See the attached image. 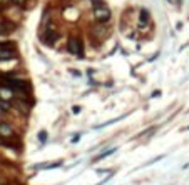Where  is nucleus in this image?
Segmentation results:
<instances>
[{
  "label": "nucleus",
  "instance_id": "obj_1",
  "mask_svg": "<svg viewBox=\"0 0 189 185\" xmlns=\"http://www.w3.org/2000/svg\"><path fill=\"white\" fill-rule=\"evenodd\" d=\"M92 17H94L97 22L104 23V22H107V20L110 19V9H109L107 5L99 3L97 7H94V9H92Z\"/></svg>",
  "mask_w": 189,
  "mask_h": 185
},
{
  "label": "nucleus",
  "instance_id": "obj_2",
  "mask_svg": "<svg viewBox=\"0 0 189 185\" xmlns=\"http://www.w3.org/2000/svg\"><path fill=\"white\" fill-rule=\"evenodd\" d=\"M67 50L72 53V55H76V57H82V55H84L80 38L76 37V35H72V37L69 38V42H67Z\"/></svg>",
  "mask_w": 189,
  "mask_h": 185
},
{
  "label": "nucleus",
  "instance_id": "obj_3",
  "mask_svg": "<svg viewBox=\"0 0 189 185\" xmlns=\"http://www.w3.org/2000/svg\"><path fill=\"white\" fill-rule=\"evenodd\" d=\"M57 38H59V34L54 30H44L40 34V40L44 42L45 45H54L57 42Z\"/></svg>",
  "mask_w": 189,
  "mask_h": 185
},
{
  "label": "nucleus",
  "instance_id": "obj_4",
  "mask_svg": "<svg viewBox=\"0 0 189 185\" xmlns=\"http://www.w3.org/2000/svg\"><path fill=\"white\" fill-rule=\"evenodd\" d=\"M13 132H12V127L9 125V123H5V122H0V135L2 137H10Z\"/></svg>",
  "mask_w": 189,
  "mask_h": 185
},
{
  "label": "nucleus",
  "instance_id": "obj_5",
  "mask_svg": "<svg viewBox=\"0 0 189 185\" xmlns=\"http://www.w3.org/2000/svg\"><path fill=\"white\" fill-rule=\"evenodd\" d=\"M139 22H141V27H146V25H147V22H149V13H147V10H146V9L141 10V19H139Z\"/></svg>",
  "mask_w": 189,
  "mask_h": 185
},
{
  "label": "nucleus",
  "instance_id": "obj_6",
  "mask_svg": "<svg viewBox=\"0 0 189 185\" xmlns=\"http://www.w3.org/2000/svg\"><path fill=\"white\" fill-rule=\"evenodd\" d=\"M13 57H15V52H13V50L0 52V62H2V60H10V59H13Z\"/></svg>",
  "mask_w": 189,
  "mask_h": 185
},
{
  "label": "nucleus",
  "instance_id": "obj_7",
  "mask_svg": "<svg viewBox=\"0 0 189 185\" xmlns=\"http://www.w3.org/2000/svg\"><path fill=\"white\" fill-rule=\"evenodd\" d=\"M116 150H117V148H110V150H106V152H102L101 155H97V157H95V162H97V160H102V158H106V157H107V155H112Z\"/></svg>",
  "mask_w": 189,
  "mask_h": 185
},
{
  "label": "nucleus",
  "instance_id": "obj_8",
  "mask_svg": "<svg viewBox=\"0 0 189 185\" xmlns=\"http://www.w3.org/2000/svg\"><path fill=\"white\" fill-rule=\"evenodd\" d=\"M10 30V27L7 25L5 22H0V37H3V35H7Z\"/></svg>",
  "mask_w": 189,
  "mask_h": 185
},
{
  "label": "nucleus",
  "instance_id": "obj_9",
  "mask_svg": "<svg viewBox=\"0 0 189 185\" xmlns=\"http://www.w3.org/2000/svg\"><path fill=\"white\" fill-rule=\"evenodd\" d=\"M39 140H40L42 144H44V142L47 140V132H45V130H42V132L39 133Z\"/></svg>",
  "mask_w": 189,
  "mask_h": 185
},
{
  "label": "nucleus",
  "instance_id": "obj_10",
  "mask_svg": "<svg viewBox=\"0 0 189 185\" xmlns=\"http://www.w3.org/2000/svg\"><path fill=\"white\" fill-rule=\"evenodd\" d=\"M10 2L17 3V5H24V3H25V0H10Z\"/></svg>",
  "mask_w": 189,
  "mask_h": 185
},
{
  "label": "nucleus",
  "instance_id": "obj_11",
  "mask_svg": "<svg viewBox=\"0 0 189 185\" xmlns=\"http://www.w3.org/2000/svg\"><path fill=\"white\" fill-rule=\"evenodd\" d=\"M79 138H80V135H79V133H77V135H74L72 142H74V144H76V142H79Z\"/></svg>",
  "mask_w": 189,
  "mask_h": 185
}]
</instances>
